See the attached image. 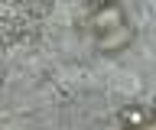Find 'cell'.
I'll use <instances>...</instances> for the list:
<instances>
[{
	"label": "cell",
	"mask_w": 156,
	"mask_h": 130,
	"mask_svg": "<svg viewBox=\"0 0 156 130\" xmlns=\"http://www.w3.org/2000/svg\"><path fill=\"white\" fill-rule=\"evenodd\" d=\"M120 124H124V130H140L143 124H150V111L140 104H127L120 111Z\"/></svg>",
	"instance_id": "obj_4"
},
{
	"label": "cell",
	"mask_w": 156,
	"mask_h": 130,
	"mask_svg": "<svg viewBox=\"0 0 156 130\" xmlns=\"http://www.w3.org/2000/svg\"><path fill=\"white\" fill-rule=\"evenodd\" d=\"M91 26L98 30V36L107 33V30H117V26H124V10H120L117 3L94 7V10H91Z\"/></svg>",
	"instance_id": "obj_2"
},
{
	"label": "cell",
	"mask_w": 156,
	"mask_h": 130,
	"mask_svg": "<svg viewBox=\"0 0 156 130\" xmlns=\"http://www.w3.org/2000/svg\"><path fill=\"white\" fill-rule=\"evenodd\" d=\"M140 130H156V127H153V120H150V124H143V127H140Z\"/></svg>",
	"instance_id": "obj_5"
},
{
	"label": "cell",
	"mask_w": 156,
	"mask_h": 130,
	"mask_svg": "<svg viewBox=\"0 0 156 130\" xmlns=\"http://www.w3.org/2000/svg\"><path fill=\"white\" fill-rule=\"evenodd\" d=\"M36 26L26 20H0V46H16V42H33Z\"/></svg>",
	"instance_id": "obj_1"
},
{
	"label": "cell",
	"mask_w": 156,
	"mask_h": 130,
	"mask_svg": "<svg viewBox=\"0 0 156 130\" xmlns=\"http://www.w3.org/2000/svg\"><path fill=\"white\" fill-rule=\"evenodd\" d=\"M133 42V30L130 26H117V30H107V33H101L98 36V49L101 52H120V49H127Z\"/></svg>",
	"instance_id": "obj_3"
}]
</instances>
